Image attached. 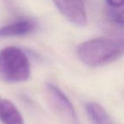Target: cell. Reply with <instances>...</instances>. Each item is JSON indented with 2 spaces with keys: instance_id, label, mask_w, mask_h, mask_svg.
Returning <instances> with one entry per match:
<instances>
[{
  "instance_id": "obj_6",
  "label": "cell",
  "mask_w": 124,
  "mask_h": 124,
  "mask_svg": "<svg viewBox=\"0 0 124 124\" xmlns=\"http://www.w3.org/2000/svg\"><path fill=\"white\" fill-rule=\"evenodd\" d=\"M0 121L3 124H25L23 116L9 100L0 97Z\"/></svg>"
},
{
  "instance_id": "obj_9",
  "label": "cell",
  "mask_w": 124,
  "mask_h": 124,
  "mask_svg": "<svg viewBox=\"0 0 124 124\" xmlns=\"http://www.w3.org/2000/svg\"><path fill=\"white\" fill-rule=\"evenodd\" d=\"M106 7L110 8H120L124 7V0H105Z\"/></svg>"
},
{
  "instance_id": "obj_3",
  "label": "cell",
  "mask_w": 124,
  "mask_h": 124,
  "mask_svg": "<svg viewBox=\"0 0 124 124\" xmlns=\"http://www.w3.org/2000/svg\"><path fill=\"white\" fill-rule=\"evenodd\" d=\"M53 2L60 13L69 22L79 27L86 25L85 0H53Z\"/></svg>"
},
{
  "instance_id": "obj_1",
  "label": "cell",
  "mask_w": 124,
  "mask_h": 124,
  "mask_svg": "<svg viewBox=\"0 0 124 124\" xmlns=\"http://www.w3.org/2000/svg\"><path fill=\"white\" fill-rule=\"evenodd\" d=\"M124 53V39L98 37L84 41L77 49L82 62L89 67H101L119 58Z\"/></svg>"
},
{
  "instance_id": "obj_5",
  "label": "cell",
  "mask_w": 124,
  "mask_h": 124,
  "mask_svg": "<svg viewBox=\"0 0 124 124\" xmlns=\"http://www.w3.org/2000/svg\"><path fill=\"white\" fill-rule=\"evenodd\" d=\"M37 28V22L33 19H20L0 28V38L23 36L31 34Z\"/></svg>"
},
{
  "instance_id": "obj_7",
  "label": "cell",
  "mask_w": 124,
  "mask_h": 124,
  "mask_svg": "<svg viewBox=\"0 0 124 124\" xmlns=\"http://www.w3.org/2000/svg\"><path fill=\"white\" fill-rule=\"evenodd\" d=\"M85 111L89 118L94 124H116L107 111L98 103H86Z\"/></svg>"
},
{
  "instance_id": "obj_8",
  "label": "cell",
  "mask_w": 124,
  "mask_h": 124,
  "mask_svg": "<svg viewBox=\"0 0 124 124\" xmlns=\"http://www.w3.org/2000/svg\"><path fill=\"white\" fill-rule=\"evenodd\" d=\"M106 13L113 23L118 25H124V7L120 8H110L106 7Z\"/></svg>"
},
{
  "instance_id": "obj_2",
  "label": "cell",
  "mask_w": 124,
  "mask_h": 124,
  "mask_svg": "<svg viewBox=\"0 0 124 124\" xmlns=\"http://www.w3.org/2000/svg\"><path fill=\"white\" fill-rule=\"evenodd\" d=\"M31 76V64L25 52L16 46L0 51V77L8 83H20Z\"/></svg>"
},
{
  "instance_id": "obj_4",
  "label": "cell",
  "mask_w": 124,
  "mask_h": 124,
  "mask_svg": "<svg viewBox=\"0 0 124 124\" xmlns=\"http://www.w3.org/2000/svg\"><path fill=\"white\" fill-rule=\"evenodd\" d=\"M46 87L52 105L59 113L71 124H78L75 109L67 95L53 84H46Z\"/></svg>"
}]
</instances>
